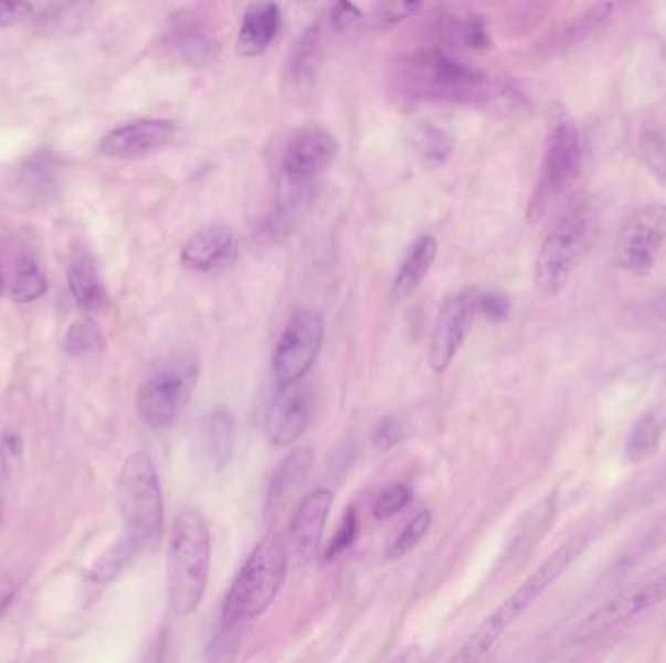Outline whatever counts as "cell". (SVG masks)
Masks as SVG:
<instances>
[{
    "mask_svg": "<svg viewBox=\"0 0 666 663\" xmlns=\"http://www.w3.org/2000/svg\"><path fill=\"white\" fill-rule=\"evenodd\" d=\"M388 83L395 98L405 101L484 106L494 96V83L482 68L429 47L398 55Z\"/></svg>",
    "mask_w": 666,
    "mask_h": 663,
    "instance_id": "6da1fadb",
    "label": "cell"
},
{
    "mask_svg": "<svg viewBox=\"0 0 666 663\" xmlns=\"http://www.w3.org/2000/svg\"><path fill=\"white\" fill-rule=\"evenodd\" d=\"M589 539L586 537H573L565 541L560 549L553 550L550 557L543 560L542 565L536 568L535 573L528 576L527 580L520 584L515 594L503 601L501 606L495 609L494 613L487 617L486 621L477 627L476 631L469 634V639L464 642V646L451 655L446 663H482L487 654L494 650L495 644L501 640L503 634L509 631L510 627L527 613L530 607L535 606L543 591L550 588L553 581L560 578L561 574L573 565Z\"/></svg>",
    "mask_w": 666,
    "mask_h": 663,
    "instance_id": "7a4b0ae2",
    "label": "cell"
},
{
    "mask_svg": "<svg viewBox=\"0 0 666 663\" xmlns=\"http://www.w3.org/2000/svg\"><path fill=\"white\" fill-rule=\"evenodd\" d=\"M211 568V533L198 510L173 520L168 545V601L178 617H188L203 601Z\"/></svg>",
    "mask_w": 666,
    "mask_h": 663,
    "instance_id": "3957f363",
    "label": "cell"
},
{
    "mask_svg": "<svg viewBox=\"0 0 666 663\" xmlns=\"http://www.w3.org/2000/svg\"><path fill=\"white\" fill-rule=\"evenodd\" d=\"M287 545L272 532L255 545L222 603V621L236 627L264 613L277 598L287 576Z\"/></svg>",
    "mask_w": 666,
    "mask_h": 663,
    "instance_id": "277c9868",
    "label": "cell"
},
{
    "mask_svg": "<svg viewBox=\"0 0 666 663\" xmlns=\"http://www.w3.org/2000/svg\"><path fill=\"white\" fill-rule=\"evenodd\" d=\"M594 218L583 201L565 208L540 246L535 265L536 288L546 298L560 295L568 287L579 263L591 247Z\"/></svg>",
    "mask_w": 666,
    "mask_h": 663,
    "instance_id": "5b68a950",
    "label": "cell"
},
{
    "mask_svg": "<svg viewBox=\"0 0 666 663\" xmlns=\"http://www.w3.org/2000/svg\"><path fill=\"white\" fill-rule=\"evenodd\" d=\"M583 172V142L575 119L560 101L548 106L542 172L532 201V218L546 213L553 199L565 195Z\"/></svg>",
    "mask_w": 666,
    "mask_h": 663,
    "instance_id": "8992f818",
    "label": "cell"
},
{
    "mask_svg": "<svg viewBox=\"0 0 666 663\" xmlns=\"http://www.w3.org/2000/svg\"><path fill=\"white\" fill-rule=\"evenodd\" d=\"M117 500L125 520V533L142 549L157 547L165 532V502L152 459L145 451H135L125 461Z\"/></svg>",
    "mask_w": 666,
    "mask_h": 663,
    "instance_id": "52a82bcc",
    "label": "cell"
},
{
    "mask_svg": "<svg viewBox=\"0 0 666 663\" xmlns=\"http://www.w3.org/2000/svg\"><path fill=\"white\" fill-rule=\"evenodd\" d=\"M663 601H666V563L584 614L571 632V640L575 644H586L601 639Z\"/></svg>",
    "mask_w": 666,
    "mask_h": 663,
    "instance_id": "ba28073f",
    "label": "cell"
},
{
    "mask_svg": "<svg viewBox=\"0 0 666 663\" xmlns=\"http://www.w3.org/2000/svg\"><path fill=\"white\" fill-rule=\"evenodd\" d=\"M198 362L190 359L168 364L140 385L137 413L140 420L152 430L172 426L188 407L198 385Z\"/></svg>",
    "mask_w": 666,
    "mask_h": 663,
    "instance_id": "9c48e42d",
    "label": "cell"
},
{
    "mask_svg": "<svg viewBox=\"0 0 666 663\" xmlns=\"http://www.w3.org/2000/svg\"><path fill=\"white\" fill-rule=\"evenodd\" d=\"M326 321L320 310L300 306L290 311L273 354V376L277 385L303 382L320 356Z\"/></svg>",
    "mask_w": 666,
    "mask_h": 663,
    "instance_id": "30bf717a",
    "label": "cell"
},
{
    "mask_svg": "<svg viewBox=\"0 0 666 663\" xmlns=\"http://www.w3.org/2000/svg\"><path fill=\"white\" fill-rule=\"evenodd\" d=\"M666 246V205L649 203L625 218L616 239V265L637 277L647 275Z\"/></svg>",
    "mask_w": 666,
    "mask_h": 663,
    "instance_id": "8fae6325",
    "label": "cell"
},
{
    "mask_svg": "<svg viewBox=\"0 0 666 663\" xmlns=\"http://www.w3.org/2000/svg\"><path fill=\"white\" fill-rule=\"evenodd\" d=\"M338 154L336 137L318 125L296 131L283 154V178L287 188L300 195L313 188Z\"/></svg>",
    "mask_w": 666,
    "mask_h": 663,
    "instance_id": "7c38bea8",
    "label": "cell"
},
{
    "mask_svg": "<svg viewBox=\"0 0 666 663\" xmlns=\"http://www.w3.org/2000/svg\"><path fill=\"white\" fill-rule=\"evenodd\" d=\"M477 303L479 290L464 288L461 292L448 296L438 308L429 344V366L436 374H443L461 351L479 311Z\"/></svg>",
    "mask_w": 666,
    "mask_h": 663,
    "instance_id": "4fadbf2b",
    "label": "cell"
},
{
    "mask_svg": "<svg viewBox=\"0 0 666 663\" xmlns=\"http://www.w3.org/2000/svg\"><path fill=\"white\" fill-rule=\"evenodd\" d=\"M183 139V127L172 119H140L117 127L102 140L99 150L107 158L135 160L176 147Z\"/></svg>",
    "mask_w": 666,
    "mask_h": 663,
    "instance_id": "5bb4252c",
    "label": "cell"
},
{
    "mask_svg": "<svg viewBox=\"0 0 666 663\" xmlns=\"http://www.w3.org/2000/svg\"><path fill=\"white\" fill-rule=\"evenodd\" d=\"M316 409L313 385L308 382L277 385L272 405L267 410V438L285 448L295 443L310 426Z\"/></svg>",
    "mask_w": 666,
    "mask_h": 663,
    "instance_id": "9a60e30c",
    "label": "cell"
},
{
    "mask_svg": "<svg viewBox=\"0 0 666 663\" xmlns=\"http://www.w3.org/2000/svg\"><path fill=\"white\" fill-rule=\"evenodd\" d=\"M239 238L229 226L213 224L199 229L181 247V263L195 272L226 269L239 259Z\"/></svg>",
    "mask_w": 666,
    "mask_h": 663,
    "instance_id": "2e32d148",
    "label": "cell"
},
{
    "mask_svg": "<svg viewBox=\"0 0 666 663\" xmlns=\"http://www.w3.org/2000/svg\"><path fill=\"white\" fill-rule=\"evenodd\" d=\"M331 504H334V492L329 489H318L306 494L305 499L298 502L295 514L290 517L288 535L293 541L296 555L303 563L313 560L318 553Z\"/></svg>",
    "mask_w": 666,
    "mask_h": 663,
    "instance_id": "e0dca14e",
    "label": "cell"
},
{
    "mask_svg": "<svg viewBox=\"0 0 666 663\" xmlns=\"http://www.w3.org/2000/svg\"><path fill=\"white\" fill-rule=\"evenodd\" d=\"M313 466L314 453L306 446L290 451L287 458L281 461V466L269 479L265 494V514L269 520H275L285 510L288 500L293 499L300 484L305 483Z\"/></svg>",
    "mask_w": 666,
    "mask_h": 663,
    "instance_id": "ac0fdd59",
    "label": "cell"
},
{
    "mask_svg": "<svg viewBox=\"0 0 666 663\" xmlns=\"http://www.w3.org/2000/svg\"><path fill=\"white\" fill-rule=\"evenodd\" d=\"M283 28V14L277 4L260 2L244 10L236 51L242 57H257L267 51Z\"/></svg>",
    "mask_w": 666,
    "mask_h": 663,
    "instance_id": "d6986e66",
    "label": "cell"
},
{
    "mask_svg": "<svg viewBox=\"0 0 666 663\" xmlns=\"http://www.w3.org/2000/svg\"><path fill=\"white\" fill-rule=\"evenodd\" d=\"M616 12L614 2H599L592 4L589 9H584L577 18L569 20L568 24L561 25L560 30L551 33L550 38L543 42V51H561L573 50L579 47L581 43L589 42L594 35L609 28L612 18Z\"/></svg>",
    "mask_w": 666,
    "mask_h": 663,
    "instance_id": "ffe728a7",
    "label": "cell"
},
{
    "mask_svg": "<svg viewBox=\"0 0 666 663\" xmlns=\"http://www.w3.org/2000/svg\"><path fill=\"white\" fill-rule=\"evenodd\" d=\"M433 30H435L436 40L453 50L466 47V50L484 51L491 47L486 20L479 14L443 12L436 17Z\"/></svg>",
    "mask_w": 666,
    "mask_h": 663,
    "instance_id": "44dd1931",
    "label": "cell"
},
{
    "mask_svg": "<svg viewBox=\"0 0 666 663\" xmlns=\"http://www.w3.org/2000/svg\"><path fill=\"white\" fill-rule=\"evenodd\" d=\"M436 254H438V242L433 236L425 234L413 242L395 275L394 287H392L395 300H408L410 296L417 292V288L423 285V280L427 279L429 272L433 269Z\"/></svg>",
    "mask_w": 666,
    "mask_h": 663,
    "instance_id": "7402d4cb",
    "label": "cell"
},
{
    "mask_svg": "<svg viewBox=\"0 0 666 663\" xmlns=\"http://www.w3.org/2000/svg\"><path fill=\"white\" fill-rule=\"evenodd\" d=\"M666 435V405L645 410L625 438L624 456L630 463H643L657 453Z\"/></svg>",
    "mask_w": 666,
    "mask_h": 663,
    "instance_id": "603a6c76",
    "label": "cell"
},
{
    "mask_svg": "<svg viewBox=\"0 0 666 663\" xmlns=\"http://www.w3.org/2000/svg\"><path fill=\"white\" fill-rule=\"evenodd\" d=\"M201 446L214 471H222L231 463L234 451V418L231 410L216 407L207 415L201 426Z\"/></svg>",
    "mask_w": 666,
    "mask_h": 663,
    "instance_id": "cb8c5ba5",
    "label": "cell"
},
{
    "mask_svg": "<svg viewBox=\"0 0 666 663\" xmlns=\"http://www.w3.org/2000/svg\"><path fill=\"white\" fill-rule=\"evenodd\" d=\"M321 50H324V25L321 20H314L293 45L288 57V78L296 84L314 81L320 66Z\"/></svg>",
    "mask_w": 666,
    "mask_h": 663,
    "instance_id": "d4e9b609",
    "label": "cell"
},
{
    "mask_svg": "<svg viewBox=\"0 0 666 663\" xmlns=\"http://www.w3.org/2000/svg\"><path fill=\"white\" fill-rule=\"evenodd\" d=\"M68 288L74 296V302L84 311H98L106 303V290L99 279L98 269L88 257H81L71 263L66 270Z\"/></svg>",
    "mask_w": 666,
    "mask_h": 663,
    "instance_id": "484cf974",
    "label": "cell"
},
{
    "mask_svg": "<svg viewBox=\"0 0 666 663\" xmlns=\"http://www.w3.org/2000/svg\"><path fill=\"white\" fill-rule=\"evenodd\" d=\"M140 550L142 547L139 543L124 532V535L92 566V580L96 584H109L116 580L117 576L124 573L125 566L129 565Z\"/></svg>",
    "mask_w": 666,
    "mask_h": 663,
    "instance_id": "4316f807",
    "label": "cell"
},
{
    "mask_svg": "<svg viewBox=\"0 0 666 663\" xmlns=\"http://www.w3.org/2000/svg\"><path fill=\"white\" fill-rule=\"evenodd\" d=\"M176 50L191 65L209 63L219 51V42L199 25H183L176 32Z\"/></svg>",
    "mask_w": 666,
    "mask_h": 663,
    "instance_id": "83f0119b",
    "label": "cell"
},
{
    "mask_svg": "<svg viewBox=\"0 0 666 663\" xmlns=\"http://www.w3.org/2000/svg\"><path fill=\"white\" fill-rule=\"evenodd\" d=\"M639 154L651 175L666 189V129L649 127L639 135Z\"/></svg>",
    "mask_w": 666,
    "mask_h": 663,
    "instance_id": "f1b7e54d",
    "label": "cell"
},
{
    "mask_svg": "<svg viewBox=\"0 0 666 663\" xmlns=\"http://www.w3.org/2000/svg\"><path fill=\"white\" fill-rule=\"evenodd\" d=\"M421 160L427 168L443 165L454 152L453 135L435 125H427L417 135Z\"/></svg>",
    "mask_w": 666,
    "mask_h": 663,
    "instance_id": "f546056e",
    "label": "cell"
},
{
    "mask_svg": "<svg viewBox=\"0 0 666 663\" xmlns=\"http://www.w3.org/2000/svg\"><path fill=\"white\" fill-rule=\"evenodd\" d=\"M47 292V280L32 257H22L18 263L17 280L12 285V298L17 302H33Z\"/></svg>",
    "mask_w": 666,
    "mask_h": 663,
    "instance_id": "4dcf8cb0",
    "label": "cell"
},
{
    "mask_svg": "<svg viewBox=\"0 0 666 663\" xmlns=\"http://www.w3.org/2000/svg\"><path fill=\"white\" fill-rule=\"evenodd\" d=\"M65 346L71 354L98 353L104 349V336L92 321H74L66 333Z\"/></svg>",
    "mask_w": 666,
    "mask_h": 663,
    "instance_id": "1f68e13d",
    "label": "cell"
},
{
    "mask_svg": "<svg viewBox=\"0 0 666 663\" xmlns=\"http://www.w3.org/2000/svg\"><path fill=\"white\" fill-rule=\"evenodd\" d=\"M431 522H433V516H431L429 510H423L417 516L413 517L412 522L405 525L403 532L395 537L394 545L390 549V557L400 558L408 555L427 535L429 530H431Z\"/></svg>",
    "mask_w": 666,
    "mask_h": 663,
    "instance_id": "d6a6232c",
    "label": "cell"
},
{
    "mask_svg": "<svg viewBox=\"0 0 666 663\" xmlns=\"http://www.w3.org/2000/svg\"><path fill=\"white\" fill-rule=\"evenodd\" d=\"M84 10L86 4H55L42 17L43 30L61 33L73 30L74 25L78 28V22L84 18Z\"/></svg>",
    "mask_w": 666,
    "mask_h": 663,
    "instance_id": "836d02e7",
    "label": "cell"
},
{
    "mask_svg": "<svg viewBox=\"0 0 666 663\" xmlns=\"http://www.w3.org/2000/svg\"><path fill=\"white\" fill-rule=\"evenodd\" d=\"M410 500H412V491L405 484H392L374 502V517L380 522L390 520L395 514H400L410 504Z\"/></svg>",
    "mask_w": 666,
    "mask_h": 663,
    "instance_id": "e575fe53",
    "label": "cell"
},
{
    "mask_svg": "<svg viewBox=\"0 0 666 663\" xmlns=\"http://www.w3.org/2000/svg\"><path fill=\"white\" fill-rule=\"evenodd\" d=\"M405 440V426L398 417H384L372 430V443L380 451H388Z\"/></svg>",
    "mask_w": 666,
    "mask_h": 663,
    "instance_id": "d590c367",
    "label": "cell"
},
{
    "mask_svg": "<svg viewBox=\"0 0 666 663\" xmlns=\"http://www.w3.org/2000/svg\"><path fill=\"white\" fill-rule=\"evenodd\" d=\"M355 537H357V514H355V509H349L343 520H341L338 535L334 537L331 545H329L326 558L331 560V558H338L341 553H346L353 545Z\"/></svg>",
    "mask_w": 666,
    "mask_h": 663,
    "instance_id": "8d00e7d4",
    "label": "cell"
},
{
    "mask_svg": "<svg viewBox=\"0 0 666 663\" xmlns=\"http://www.w3.org/2000/svg\"><path fill=\"white\" fill-rule=\"evenodd\" d=\"M637 318L647 328L666 329V290L643 303L637 311Z\"/></svg>",
    "mask_w": 666,
    "mask_h": 663,
    "instance_id": "74e56055",
    "label": "cell"
},
{
    "mask_svg": "<svg viewBox=\"0 0 666 663\" xmlns=\"http://www.w3.org/2000/svg\"><path fill=\"white\" fill-rule=\"evenodd\" d=\"M421 9H423L421 2H387L377 9V18H379L380 24L395 25L400 24L402 20L413 17Z\"/></svg>",
    "mask_w": 666,
    "mask_h": 663,
    "instance_id": "f35d334b",
    "label": "cell"
},
{
    "mask_svg": "<svg viewBox=\"0 0 666 663\" xmlns=\"http://www.w3.org/2000/svg\"><path fill=\"white\" fill-rule=\"evenodd\" d=\"M22 461V440L17 432L7 430L0 440V463L7 473L17 471L18 466Z\"/></svg>",
    "mask_w": 666,
    "mask_h": 663,
    "instance_id": "ab89813d",
    "label": "cell"
},
{
    "mask_svg": "<svg viewBox=\"0 0 666 663\" xmlns=\"http://www.w3.org/2000/svg\"><path fill=\"white\" fill-rule=\"evenodd\" d=\"M477 310L482 311L489 320H507L510 311L509 298L501 295V292H479Z\"/></svg>",
    "mask_w": 666,
    "mask_h": 663,
    "instance_id": "60d3db41",
    "label": "cell"
},
{
    "mask_svg": "<svg viewBox=\"0 0 666 663\" xmlns=\"http://www.w3.org/2000/svg\"><path fill=\"white\" fill-rule=\"evenodd\" d=\"M362 12L355 4L349 2H338L331 9V24L338 32H346L349 28H353L357 22H361Z\"/></svg>",
    "mask_w": 666,
    "mask_h": 663,
    "instance_id": "b9f144b4",
    "label": "cell"
},
{
    "mask_svg": "<svg viewBox=\"0 0 666 663\" xmlns=\"http://www.w3.org/2000/svg\"><path fill=\"white\" fill-rule=\"evenodd\" d=\"M32 4L28 2H12V0H0V28L18 24L24 18L32 14Z\"/></svg>",
    "mask_w": 666,
    "mask_h": 663,
    "instance_id": "7bdbcfd3",
    "label": "cell"
},
{
    "mask_svg": "<svg viewBox=\"0 0 666 663\" xmlns=\"http://www.w3.org/2000/svg\"><path fill=\"white\" fill-rule=\"evenodd\" d=\"M18 584L12 578L0 576V614L7 611V607L12 603V599L17 596Z\"/></svg>",
    "mask_w": 666,
    "mask_h": 663,
    "instance_id": "ee69618b",
    "label": "cell"
},
{
    "mask_svg": "<svg viewBox=\"0 0 666 663\" xmlns=\"http://www.w3.org/2000/svg\"><path fill=\"white\" fill-rule=\"evenodd\" d=\"M166 642L162 637L155 640V644L148 648L147 654L140 660V663H162L165 662Z\"/></svg>",
    "mask_w": 666,
    "mask_h": 663,
    "instance_id": "f6af8a7d",
    "label": "cell"
},
{
    "mask_svg": "<svg viewBox=\"0 0 666 663\" xmlns=\"http://www.w3.org/2000/svg\"><path fill=\"white\" fill-rule=\"evenodd\" d=\"M390 663H423V654L417 646H410L403 650L402 654Z\"/></svg>",
    "mask_w": 666,
    "mask_h": 663,
    "instance_id": "bcb514c9",
    "label": "cell"
},
{
    "mask_svg": "<svg viewBox=\"0 0 666 663\" xmlns=\"http://www.w3.org/2000/svg\"><path fill=\"white\" fill-rule=\"evenodd\" d=\"M665 384H666V370H665Z\"/></svg>",
    "mask_w": 666,
    "mask_h": 663,
    "instance_id": "7dc6e473",
    "label": "cell"
},
{
    "mask_svg": "<svg viewBox=\"0 0 666 663\" xmlns=\"http://www.w3.org/2000/svg\"><path fill=\"white\" fill-rule=\"evenodd\" d=\"M665 61H666V55H665Z\"/></svg>",
    "mask_w": 666,
    "mask_h": 663,
    "instance_id": "c3c4849f",
    "label": "cell"
}]
</instances>
